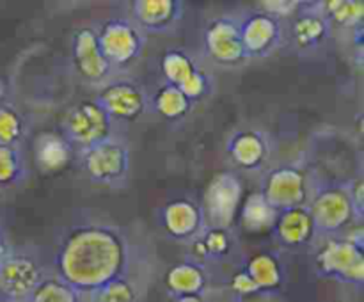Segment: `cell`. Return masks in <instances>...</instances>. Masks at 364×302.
<instances>
[{
	"instance_id": "7c38bea8",
	"label": "cell",
	"mask_w": 364,
	"mask_h": 302,
	"mask_svg": "<svg viewBox=\"0 0 364 302\" xmlns=\"http://www.w3.org/2000/svg\"><path fill=\"white\" fill-rule=\"evenodd\" d=\"M320 32H322V25H320L318 20H313V18L301 20V23L297 25L299 39H302V41H311V39L318 38Z\"/></svg>"
},
{
	"instance_id": "7a4b0ae2",
	"label": "cell",
	"mask_w": 364,
	"mask_h": 302,
	"mask_svg": "<svg viewBox=\"0 0 364 302\" xmlns=\"http://www.w3.org/2000/svg\"><path fill=\"white\" fill-rule=\"evenodd\" d=\"M68 130L77 141L82 142L102 139L107 131L105 112L95 103H82L68 117Z\"/></svg>"
},
{
	"instance_id": "6da1fadb",
	"label": "cell",
	"mask_w": 364,
	"mask_h": 302,
	"mask_svg": "<svg viewBox=\"0 0 364 302\" xmlns=\"http://www.w3.org/2000/svg\"><path fill=\"white\" fill-rule=\"evenodd\" d=\"M39 272L23 256L0 259V293L11 298L25 297L38 283Z\"/></svg>"
},
{
	"instance_id": "30bf717a",
	"label": "cell",
	"mask_w": 364,
	"mask_h": 302,
	"mask_svg": "<svg viewBox=\"0 0 364 302\" xmlns=\"http://www.w3.org/2000/svg\"><path fill=\"white\" fill-rule=\"evenodd\" d=\"M159 105L169 116L181 112L185 109V98L181 95V91H173V89H167L162 91V95L159 96Z\"/></svg>"
},
{
	"instance_id": "52a82bcc",
	"label": "cell",
	"mask_w": 364,
	"mask_h": 302,
	"mask_svg": "<svg viewBox=\"0 0 364 302\" xmlns=\"http://www.w3.org/2000/svg\"><path fill=\"white\" fill-rule=\"evenodd\" d=\"M103 45H105L107 57L119 60L127 59L134 53V32L124 25H110L107 27Z\"/></svg>"
},
{
	"instance_id": "4fadbf2b",
	"label": "cell",
	"mask_w": 364,
	"mask_h": 302,
	"mask_svg": "<svg viewBox=\"0 0 364 302\" xmlns=\"http://www.w3.org/2000/svg\"><path fill=\"white\" fill-rule=\"evenodd\" d=\"M4 251H6V247H4L2 237H0V259H2V256H4Z\"/></svg>"
},
{
	"instance_id": "8fae6325",
	"label": "cell",
	"mask_w": 364,
	"mask_h": 302,
	"mask_svg": "<svg viewBox=\"0 0 364 302\" xmlns=\"http://www.w3.org/2000/svg\"><path fill=\"white\" fill-rule=\"evenodd\" d=\"M16 169L18 162L13 149L7 148V146H0V183H6V181L13 180L14 174H16Z\"/></svg>"
},
{
	"instance_id": "5bb4252c",
	"label": "cell",
	"mask_w": 364,
	"mask_h": 302,
	"mask_svg": "<svg viewBox=\"0 0 364 302\" xmlns=\"http://www.w3.org/2000/svg\"><path fill=\"white\" fill-rule=\"evenodd\" d=\"M2 91H4V87H2V84H0V96H2Z\"/></svg>"
},
{
	"instance_id": "5b68a950",
	"label": "cell",
	"mask_w": 364,
	"mask_h": 302,
	"mask_svg": "<svg viewBox=\"0 0 364 302\" xmlns=\"http://www.w3.org/2000/svg\"><path fill=\"white\" fill-rule=\"evenodd\" d=\"M77 57L82 71L85 75H89V77H100L105 71V60H103L100 50L96 48L95 36L89 31H84L78 34Z\"/></svg>"
},
{
	"instance_id": "9c48e42d",
	"label": "cell",
	"mask_w": 364,
	"mask_h": 302,
	"mask_svg": "<svg viewBox=\"0 0 364 302\" xmlns=\"http://www.w3.org/2000/svg\"><path fill=\"white\" fill-rule=\"evenodd\" d=\"M166 70L174 82H181V84H183V82L194 73V71L191 70L188 60L181 55H169V59H167V64H166Z\"/></svg>"
},
{
	"instance_id": "277c9868",
	"label": "cell",
	"mask_w": 364,
	"mask_h": 302,
	"mask_svg": "<svg viewBox=\"0 0 364 302\" xmlns=\"http://www.w3.org/2000/svg\"><path fill=\"white\" fill-rule=\"evenodd\" d=\"M36 158L45 169H59L70 158V146L55 134H46L36 144Z\"/></svg>"
},
{
	"instance_id": "8992f818",
	"label": "cell",
	"mask_w": 364,
	"mask_h": 302,
	"mask_svg": "<svg viewBox=\"0 0 364 302\" xmlns=\"http://www.w3.org/2000/svg\"><path fill=\"white\" fill-rule=\"evenodd\" d=\"M107 109L112 110L117 116L130 117L134 114H139L142 102L141 96L135 89L128 87V85H114V87L107 89L105 95Z\"/></svg>"
},
{
	"instance_id": "3957f363",
	"label": "cell",
	"mask_w": 364,
	"mask_h": 302,
	"mask_svg": "<svg viewBox=\"0 0 364 302\" xmlns=\"http://www.w3.org/2000/svg\"><path fill=\"white\" fill-rule=\"evenodd\" d=\"M124 156L123 151L116 146H103V148L92 149L87 155V169L91 171L92 176L102 178H114L123 171Z\"/></svg>"
},
{
	"instance_id": "ba28073f",
	"label": "cell",
	"mask_w": 364,
	"mask_h": 302,
	"mask_svg": "<svg viewBox=\"0 0 364 302\" xmlns=\"http://www.w3.org/2000/svg\"><path fill=\"white\" fill-rule=\"evenodd\" d=\"M20 119L11 109H0V146H7L14 142L20 135Z\"/></svg>"
}]
</instances>
